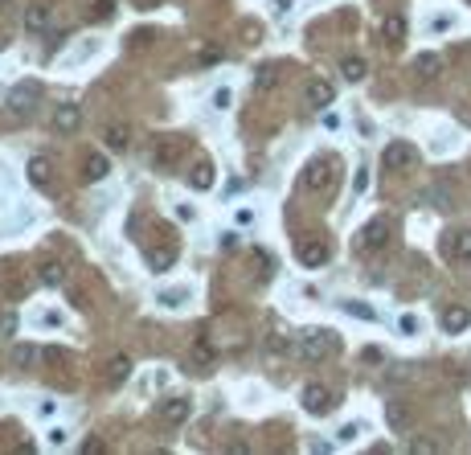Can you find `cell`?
<instances>
[{
    "label": "cell",
    "instance_id": "14",
    "mask_svg": "<svg viewBox=\"0 0 471 455\" xmlns=\"http://www.w3.org/2000/svg\"><path fill=\"white\" fill-rule=\"evenodd\" d=\"M37 279H41L46 287H62L66 283V262L62 259H46L41 267H37Z\"/></svg>",
    "mask_w": 471,
    "mask_h": 455
},
{
    "label": "cell",
    "instance_id": "5",
    "mask_svg": "<svg viewBox=\"0 0 471 455\" xmlns=\"http://www.w3.org/2000/svg\"><path fill=\"white\" fill-rule=\"evenodd\" d=\"M332 168H336V160H311L308 168H304L299 185H304L308 193H324V189H332Z\"/></svg>",
    "mask_w": 471,
    "mask_h": 455
},
{
    "label": "cell",
    "instance_id": "29",
    "mask_svg": "<svg viewBox=\"0 0 471 455\" xmlns=\"http://www.w3.org/2000/svg\"><path fill=\"white\" fill-rule=\"evenodd\" d=\"M164 308H180V304H189V292H160L156 295Z\"/></svg>",
    "mask_w": 471,
    "mask_h": 455
},
{
    "label": "cell",
    "instance_id": "31",
    "mask_svg": "<svg viewBox=\"0 0 471 455\" xmlns=\"http://www.w3.org/2000/svg\"><path fill=\"white\" fill-rule=\"evenodd\" d=\"M115 13V0H95V21H107Z\"/></svg>",
    "mask_w": 471,
    "mask_h": 455
},
{
    "label": "cell",
    "instance_id": "34",
    "mask_svg": "<svg viewBox=\"0 0 471 455\" xmlns=\"http://www.w3.org/2000/svg\"><path fill=\"white\" fill-rule=\"evenodd\" d=\"M291 4H295V0H271V13L283 16V13H291Z\"/></svg>",
    "mask_w": 471,
    "mask_h": 455
},
{
    "label": "cell",
    "instance_id": "40",
    "mask_svg": "<svg viewBox=\"0 0 471 455\" xmlns=\"http://www.w3.org/2000/svg\"><path fill=\"white\" fill-rule=\"evenodd\" d=\"M49 443H53V447H62V443H66V431H62V426H58V431H49Z\"/></svg>",
    "mask_w": 471,
    "mask_h": 455
},
{
    "label": "cell",
    "instance_id": "8",
    "mask_svg": "<svg viewBox=\"0 0 471 455\" xmlns=\"http://www.w3.org/2000/svg\"><path fill=\"white\" fill-rule=\"evenodd\" d=\"M332 98H336V86H332L328 78H311L308 86H304V107H311V111L332 107Z\"/></svg>",
    "mask_w": 471,
    "mask_h": 455
},
{
    "label": "cell",
    "instance_id": "16",
    "mask_svg": "<svg viewBox=\"0 0 471 455\" xmlns=\"http://www.w3.org/2000/svg\"><path fill=\"white\" fill-rule=\"evenodd\" d=\"M103 140H107L111 152H128V148H131V128H128V123H111V128L103 131Z\"/></svg>",
    "mask_w": 471,
    "mask_h": 455
},
{
    "label": "cell",
    "instance_id": "24",
    "mask_svg": "<svg viewBox=\"0 0 471 455\" xmlns=\"http://www.w3.org/2000/svg\"><path fill=\"white\" fill-rule=\"evenodd\" d=\"M341 74L348 82H361L365 78V74H369V62H365V58H357V53H353V58H344L341 62Z\"/></svg>",
    "mask_w": 471,
    "mask_h": 455
},
{
    "label": "cell",
    "instance_id": "1",
    "mask_svg": "<svg viewBox=\"0 0 471 455\" xmlns=\"http://www.w3.org/2000/svg\"><path fill=\"white\" fill-rule=\"evenodd\" d=\"M336 349H341V341H336V332H328V328H311V332H304V337H299V344H295V353L308 361V365H320V361H328Z\"/></svg>",
    "mask_w": 471,
    "mask_h": 455
},
{
    "label": "cell",
    "instance_id": "18",
    "mask_svg": "<svg viewBox=\"0 0 471 455\" xmlns=\"http://www.w3.org/2000/svg\"><path fill=\"white\" fill-rule=\"evenodd\" d=\"M128 377H131V357H128V353H119V357L107 361V382H111V386L128 382Z\"/></svg>",
    "mask_w": 471,
    "mask_h": 455
},
{
    "label": "cell",
    "instance_id": "35",
    "mask_svg": "<svg viewBox=\"0 0 471 455\" xmlns=\"http://www.w3.org/2000/svg\"><path fill=\"white\" fill-rule=\"evenodd\" d=\"M353 189H357V193H365V189H369V173H365V168L357 173V180H353Z\"/></svg>",
    "mask_w": 471,
    "mask_h": 455
},
{
    "label": "cell",
    "instance_id": "27",
    "mask_svg": "<svg viewBox=\"0 0 471 455\" xmlns=\"http://www.w3.org/2000/svg\"><path fill=\"white\" fill-rule=\"evenodd\" d=\"M147 262H152V271H168V267L177 262V250H172V246H164V250H156Z\"/></svg>",
    "mask_w": 471,
    "mask_h": 455
},
{
    "label": "cell",
    "instance_id": "30",
    "mask_svg": "<svg viewBox=\"0 0 471 455\" xmlns=\"http://www.w3.org/2000/svg\"><path fill=\"white\" fill-rule=\"evenodd\" d=\"M13 357H16V365H33V361H37V349H33V344H21Z\"/></svg>",
    "mask_w": 471,
    "mask_h": 455
},
{
    "label": "cell",
    "instance_id": "12",
    "mask_svg": "<svg viewBox=\"0 0 471 455\" xmlns=\"http://www.w3.org/2000/svg\"><path fill=\"white\" fill-rule=\"evenodd\" d=\"M49 25H53V9H49L46 0H37V4H29V9H25V29L46 33Z\"/></svg>",
    "mask_w": 471,
    "mask_h": 455
},
{
    "label": "cell",
    "instance_id": "42",
    "mask_svg": "<svg viewBox=\"0 0 471 455\" xmlns=\"http://www.w3.org/2000/svg\"><path fill=\"white\" fill-rule=\"evenodd\" d=\"M467 4H471V0H467Z\"/></svg>",
    "mask_w": 471,
    "mask_h": 455
},
{
    "label": "cell",
    "instance_id": "19",
    "mask_svg": "<svg viewBox=\"0 0 471 455\" xmlns=\"http://www.w3.org/2000/svg\"><path fill=\"white\" fill-rule=\"evenodd\" d=\"M467 324H471V312L467 308H447V312H442V328H447L451 337H455V332H463Z\"/></svg>",
    "mask_w": 471,
    "mask_h": 455
},
{
    "label": "cell",
    "instance_id": "10",
    "mask_svg": "<svg viewBox=\"0 0 471 455\" xmlns=\"http://www.w3.org/2000/svg\"><path fill=\"white\" fill-rule=\"evenodd\" d=\"M49 128L58 131V136H74V131L82 128V107H74V103H62V107L53 111V119H49Z\"/></svg>",
    "mask_w": 471,
    "mask_h": 455
},
{
    "label": "cell",
    "instance_id": "6",
    "mask_svg": "<svg viewBox=\"0 0 471 455\" xmlns=\"http://www.w3.org/2000/svg\"><path fill=\"white\" fill-rule=\"evenodd\" d=\"M37 98H41V82H16L13 91H9V111L29 115L37 107Z\"/></svg>",
    "mask_w": 471,
    "mask_h": 455
},
{
    "label": "cell",
    "instance_id": "25",
    "mask_svg": "<svg viewBox=\"0 0 471 455\" xmlns=\"http://www.w3.org/2000/svg\"><path fill=\"white\" fill-rule=\"evenodd\" d=\"M275 82H279V66H275V62L259 66V74H254V86H259V91H271Z\"/></svg>",
    "mask_w": 471,
    "mask_h": 455
},
{
    "label": "cell",
    "instance_id": "36",
    "mask_svg": "<svg viewBox=\"0 0 471 455\" xmlns=\"http://www.w3.org/2000/svg\"><path fill=\"white\" fill-rule=\"evenodd\" d=\"M46 361H49V365H66V353H58V349H46Z\"/></svg>",
    "mask_w": 471,
    "mask_h": 455
},
{
    "label": "cell",
    "instance_id": "39",
    "mask_svg": "<svg viewBox=\"0 0 471 455\" xmlns=\"http://www.w3.org/2000/svg\"><path fill=\"white\" fill-rule=\"evenodd\" d=\"M410 451H435V443H430V439H418V443H410Z\"/></svg>",
    "mask_w": 471,
    "mask_h": 455
},
{
    "label": "cell",
    "instance_id": "15",
    "mask_svg": "<svg viewBox=\"0 0 471 455\" xmlns=\"http://www.w3.org/2000/svg\"><path fill=\"white\" fill-rule=\"evenodd\" d=\"M381 37H385L390 46H402V41H406V16H402V13H390L385 21H381Z\"/></svg>",
    "mask_w": 471,
    "mask_h": 455
},
{
    "label": "cell",
    "instance_id": "23",
    "mask_svg": "<svg viewBox=\"0 0 471 455\" xmlns=\"http://www.w3.org/2000/svg\"><path fill=\"white\" fill-rule=\"evenodd\" d=\"M385 423H390L393 431H406V426H410V410H406V402H385Z\"/></svg>",
    "mask_w": 471,
    "mask_h": 455
},
{
    "label": "cell",
    "instance_id": "2",
    "mask_svg": "<svg viewBox=\"0 0 471 455\" xmlns=\"http://www.w3.org/2000/svg\"><path fill=\"white\" fill-rule=\"evenodd\" d=\"M185 152H189V140H185V136H160V140L152 144V168L172 173V168L185 160Z\"/></svg>",
    "mask_w": 471,
    "mask_h": 455
},
{
    "label": "cell",
    "instance_id": "7",
    "mask_svg": "<svg viewBox=\"0 0 471 455\" xmlns=\"http://www.w3.org/2000/svg\"><path fill=\"white\" fill-rule=\"evenodd\" d=\"M385 242H390V222H385V218H373V222L357 234V250H365V255L381 250Z\"/></svg>",
    "mask_w": 471,
    "mask_h": 455
},
{
    "label": "cell",
    "instance_id": "26",
    "mask_svg": "<svg viewBox=\"0 0 471 455\" xmlns=\"http://www.w3.org/2000/svg\"><path fill=\"white\" fill-rule=\"evenodd\" d=\"M423 201H435V210H451V189H447V185H435V189H426Z\"/></svg>",
    "mask_w": 471,
    "mask_h": 455
},
{
    "label": "cell",
    "instance_id": "9",
    "mask_svg": "<svg viewBox=\"0 0 471 455\" xmlns=\"http://www.w3.org/2000/svg\"><path fill=\"white\" fill-rule=\"evenodd\" d=\"M295 255H299V262H304V267H324V262L332 259V246H328L324 238H299Z\"/></svg>",
    "mask_w": 471,
    "mask_h": 455
},
{
    "label": "cell",
    "instance_id": "4",
    "mask_svg": "<svg viewBox=\"0 0 471 455\" xmlns=\"http://www.w3.org/2000/svg\"><path fill=\"white\" fill-rule=\"evenodd\" d=\"M299 402H304V410H308V414H316V419H320V414H332V410H336V390H332V386H324V382H308V386H304V394H299Z\"/></svg>",
    "mask_w": 471,
    "mask_h": 455
},
{
    "label": "cell",
    "instance_id": "28",
    "mask_svg": "<svg viewBox=\"0 0 471 455\" xmlns=\"http://www.w3.org/2000/svg\"><path fill=\"white\" fill-rule=\"evenodd\" d=\"M344 312H348V316H357V320H377V312L369 308V304H361V300H348Z\"/></svg>",
    "mask_w": 471,
    "mask_h": 455
},
{
    "label": "cell",
    "instance_id": "38",
    "mask_svg": "<svg viewBox=\"0 0 471 455\" xmlns=\"http://www.w3.org/2000/svg\"><path fill=\"white\" fill-rule=\"evenodd\" d=\"M357 431H361V426H357V423H348V426H341V439H344V443H348V439H357Z\"/></svg>",
    "mask_w": 471,
    "mask_h": 455
},
{
    "label": "cell",
    "instance_id": "11",
    "mask_svg": "<svg viewBox=\"0 0 471 455\" xmlns=\"http://www.w3.org/2000/svg\"><path fill=\"white\" fill-rule=\"evenodd\" d=\"M189 419H193V402L189 398H164L160 402V423L180 426V423H189Z\"/></svg>",
    "mask_w": 471,
    "mask_h": 455
},
{
    "label": "cell",
    "instance_id": "20",
    "mask_svg": "<svg viewBox=\"0 0 471 455\" xmlns=\"http://www.w3.org/2000/svg\"><path fill=\"white\" fill-rule=\"evenodd\" d=\"M447 255L451 259H471V230H459V234H451V242H447Z\"/></svg>",
    "mask_w": 471,
    "mask_h": 455
},
{
    "label": "cell",
    "instance_id": "22",
    "mask_svg": "<svg viewBox=\"0 0 471 455\" xmlns=\"http://www.w3.org/2000/svg\"><path fill=\"white\" fill-rule=\"evenodd\" d=\"M414 70H418L423 78H439L442 74V58L439 53H418V58H414Z\"/></svg>",
    "mask_w": 471,
    "mask_h": 455
},
{
    "label": "cell",
    "instance_id": "33",
    "mask_svg": "<svg viewBox=\"0 0 471 455\" xmlns=\"http://www.w3.org/2000/svg\"><path fill=\"white\" fill-rule=\"evenodd\" d=\"M398 328H402L406 337H414V332H418V320H414V316H402V320H398Z\"/></svg>",
    "mask_w": 471,
    "mask_h": 455
},
{
    "label": "cell",
    "instance_id": "3",
    "mask_svg": "<svg viewBox=\"0 0 471 455\" xmlns=\"http://www.w3.org/2000/svg\"><path fill=\"white\" fill-rule=\"evenodd\" d=\"M381 168H385V173H410V168H418V148L410 144V140L385 144L381 148Z\"/></svg>",
    "mask_w": 471,
    "mask_h": 455
},
{
    "label": "cell",
    "instance_id": "37",
    "mask_svg": "<svg viewBox=\"0 0 471 455\" xmlns=\"http://www.w3.org/2000/svg\"><path fill=\"white\" fill-rule=\"evenodd\" d=\"M82 451H86V455H98V451H103V439H86V443H82Z\"/></svg>",
    "mask_w": 471,
    "mask_h": 455
},
{
    "label": "cell",
    "instance_id": "21",
    "mask_svg": "<svg viewBox=\"0 0 471 455\" xmlns=\"http://www.w3.org/2000/svg\"><path fill=\"white\" fill-rule=\"evenodd\" d=\"M49 173H53L49 156H33V160H29V180L37 185V189H46V185H49Z\"/></svg>",
    "mask_w": 471,
    "mask_h": 455
},
{
    "label": "cell",
    "instance_id": "13",
    "mask_svg": "<svg viewBox=\"0 0 471 455\" xmlns=\"http://www.w3.org/2000/svg\"><path fill=\"white\" fill-rule=\"evenodd\" d=\"M107 173H111L107 156H103V152H90V156H86V164H82V180H86V185H98Z\"/></svg>",
    "mask_w": 471,
    "mask_h": 455
},
{
    "label": "cell",
    "instance_id": "32",
    "mask_svg": "<svg viewBox=\"0 0 471 455\" xmlns=\"http://www.w3.org/2000/svg\"><path fill=\"white\" fill-rule=\"evenodd\" d=\"M229 98H234V95H229L226 86H222V91H213V107L222 111V107H229Z\"/></svg>",
    "mask_w": 471,
    "mask_h": 455
},
{
    "label": "cell",
    "instance_id": "17",
    "mask_svg": "<svg viewBox=\"0 0 471 455\" xmlns=\"http://www.w3.org/2000/svg\"><path fill=\"white\" fill-rule=\"evenodd\" d=\"M189 185H193L197 193H209V189H213V164H209V160H197Z\"/></svg>",
    "mask_w": 471,
    "mask_h": 455
},
{
    "label": "cell",
    "instance_id": "41",
    "mask_svg": "<svg viewBox=\"0 0 471 455\" xmlns=\"http://www.w3.org/2000/svg\"><path fill=\"white\" fill-rule=\"evenodd\" d=\"M0 4H9V0H0Z\"/></svg>",
    "mask_w": 471,
    "mask_h": 455
}]
</instances>
